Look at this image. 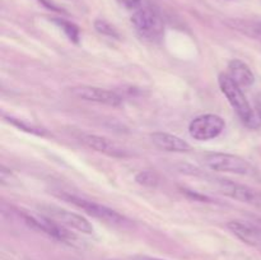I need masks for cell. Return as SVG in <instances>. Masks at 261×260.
Returning a JSON list of instances; mask_svg holds the SVG:
<instances>
[{
    "label": "cell",
    "mask_w": 261,
    "mask_h": 260,
    "mask_svg": "<svg viewBox=\"0 0 261 260\" xmlns=\"http://www.w3.org/2000/svg\"><path fill=\"white\" fill-rule=\"evenodd\" d=\"M218 83L222 92L227 97L231 106L236 111V114L239 115L241 121L250 129H259L261 126L259 115H257V112L254 111L251 105L249 103L244 92H242L241 87L228 74H221L218 78Z\"/></svg>",
    "instance_id": "obj_1"
},
{
    "label": "cell",
    "mask_w": 261,
    "mask_h": 260,
    "mask_svg": "<svg viewBox=\"0 0 261 260\" xmlns=\"http://www.w3.org/2000/svg\"><path fill=\"white\" fill-rule=\"evenodd\" d=\"M204 165L217 172H228L241 176L252 175L255 172L249 161L229 153H209L204 157Z\"/></svg>",
    "instance_id": "obj_2"
},
{
    "label": "cell",
    "mask_w": 261,
    "mask_h": 260,
    "mask_svg": "<svg viewBox=\"0 0 261 260\" xmlns=\"http://www.w3.org/2000/svg\"><path fill=\"white\" fill-rule=\"evenodd\" d=\"M132 23L138 35L144 40L155 41L163 35V22L160 14L150 7H140L134 10Z\"/></svg>",
    "instance_id": "obj_3"
},
{
    "label": "cell",
    "mask_w": 261,
    "mask_h": 260,
    "mask_svg": "<svg viewBox=\"0 0 261 260\" xmlns=\"http://www.w3.org/2000/svg\"><path fill=\"white\" fill-rule=\"evenodd\" d=\"M61 199L69 201L73 205L78 206L82 211H84L86 213H88L89 216L96 217V218L101 219V221L107 222V223L111 224H122L125 222V217L121 216L120 213H117L114 209L109 208L106 205H102V204L94 203V201L87 200V199L79 198L76 195H71V194H60Z\"/></svg>",
    "instance_id": "obj_4"
},
{
    "label": "cell",
    "mask_w": 261,
    "mask_h": 260,
    "mask_svg": "<svg viewBox=\"0 0 261 260\" xmlns=\"http://www.w3.org/2000/svg\"><path fill=\"white\" fill-rule=\"evenodd\" d=\"M226 122L216 114H204L196 116L189 125L190 135L196 140H211L222 134Z\"/></svg>",
    "instance_id": "obj_5"
},
{
    "label": "cell",
    "mask_w": 261,
    "mask_h": 260,
    "mask_svg": "<svg viewBox=\"0 0 261 260\" xmlns=\"http://www.w3.org/2000/svg\"><path fill=\"white\" fill-rule=\"evenodd\" d=\"M25 223L32 228L37 229V231L43 232V233L48 235V236L54 237V239L59 240V241L68 242V244H74L76 237L71 233L69 229L65 228V226L58 223L54 221L50 217L45 216L41 213V216H32V214H23Z\"/></svg>",
    "instance_id": "obj_6"
},
{
    "label": "cell",
    "mask_w": 261,
    "mask_h": 260,
    "mask_svg": "<svg viewBox=\"0 0 261 260\" xmlns=\"http://www.w3.org/2000/svg\"><path fill=\"white\" fill-rule=\"evenodd\" d=\"M38 209L41 211V213L50 217V218H53L54 221L63 224V226L76 229V231L82 232V233L89 235L93 232V227L89 223L88 219L79 216V214L69 212L66 209H63L56 205H41Z\"/></svg>",
    "instance_id": "obj_7"
},
{
    "label": "cell",
    "mask_w": 261,
    "mask_h": 260,
    "mask_svg": "<svg viewBox=\"0 0 261 260\" xmlns=\"http://www.w3.org/2000/svg\"><path fill=\"white\" fill-rule=\"evenodd\" d=\"M74 97L83 101L96 102V103L107 105V106L116 107L122 103V97L117 92L110 91L106 88H99L93 86H78L70 88Z\"/></svg>",
    "instance_id": "obj_8"
},
{
    "label": "cell",
    "mask_w": 261,
    "mask_h": 260,
    "mask_svg": "<svg viewBox=\"0 0 261 260\" xmlns=\"http://www.w3.org/2000/svg\"><path fill=\"white\" fill-rule=\"evenodd\" d=\"M81 142L86 147L91 148V149L96 150V152L110 155V157L125 158L129 155V152L125 148H122L121 145L115 143L114 140L109 139L106 137H101V135L84 134L81 137Z\"/></svg>",
    "instance_id": "obj_9"
},
{
    "label": "cell",
    "mask_w": 261,
    "mask_h": 260,
    "mask_svg": "<svg viewBox=\"0 0 261 260\" xmlns=\"http://www.w3.org/2000/svg\"><path fill=\"white\" fill-rule=\"evenodd\" d=\"M214 184L218 186L222 193L232 199L244 201V203H252V201L257 200L256 193L249 186L241 185V184L233 183V181L226 180V178H216Z\"/></svg>",
    "instance_id": "obj_10"
},
{
    "label": "cell",
    "mask_w": 261,
    "mask_h": 260,
    "mask_svg": "<svg viewBox=\"0 0 261 260\" xmlns=\"http://www.w3.org/2000/svg\"><path fill=\"white\" fill-rule=\"evenodd\" d=\"M152 143L161 150L165 152H175V153H185L191 150V145L182 138L177 135L168 134V133L157 132L150 135Z\"/></svg>",
    "instance_id": "obj_11"
},
{
    "label": "cell",
    "mask_w": 261,
    "mask_h": 260,
    "mask_svg": "<svg viewBox=\"0 0 261 260\" xmlns=\"http://www.w3.org/2000/svg\"><path fill=\"white\" fill-rule=\"evenodd\" d=\"M228 75L240 87H250L255 82V75L250 66L239 59H233L228 63Z\"/></svg>",
    "instance_id": "obj_12"
},
{
    "label": "cell",
    "mask_w": 261,
    "mask_h": 260,
    "mask_svg": "<svg viewBox=\"0 0 261 260\" xmlns=\"http://www.w3.org/2000/svg\"><path fill=\"white\" fill-rule=\"evenodd\" d=\"M227 227L232 233L236 235L245 244L256 246L261 242V235L257 233L246 221H231L227 223Z\"/></svg>",
    "instance_id": "obj_13"
},
{
    "label": "cell",
    "mask_w": 261,
    "mask_h": 260,
    "mask_svg": "<svg viewBox=\"0 0 261 260\" xmlns=\"http://www.w3.org/2000/svg\"><path fill=\"white\" fill-rule=\"evenodd\" d=\"M227 24L233 30L239 31L242 35H246L254 40L261 41V22L259 20H246V19H229Z\"/></svg>",
    "instance_id": "obj_14"
},
{
    "label": "cell",
    "mask_w": 261,
    "mask_h": 260,
    "mask_svg": "<svg viewBox=\"0 0 261 260\" xmlns=\"http://www.w3.org/2000/svg\"><path fill=\"white\" fill-rule=\"evenodd\" d=\"M135 181H137L139 185L145 186V188H155V186L160 184V176L157 175V172L150 170L140 171L135 175Z\"/></svg>",
    "instance_id": "obj_15"
},
{
    "label": "cell",
    "mask_w": 261,
    "mask_h": 260,
    "mask_svg": "<svg viewBox=\"0 0 261 260\" xmlns=\"http://www.w3.org/2000/svg\"><path fill=\"white\" fill-rule=\"evenodd\" d=\"M55 23L64 31V32H65V35L68 36L69 40L73 41V42L75 43L79 42V28L76 27L74 23L68 22V20L64 19H55Z\"/></svg>",
    "instance_id": "obj_16"
},
{
    "label": "cell",
    "mask_w": 261,
    "mask_h": 260,
    "mask_svg": "<svg viewBox=\"0 0 261 260\" xmlns=\"http://www.w3.org/2000/svg\"><path fill=\"white\" fill-rule=\"evenodd\" d=\"M94 28H96V31L99 33V35H103V36H107V37H112V38H119V33H117V31L115 30L114 25H111L105 19L94 20Z\"/></svg>",
    "instance_id": "obj_17"
},
{
    "label": "cell",
    "mask_w": 261,
    "mask_h": 260,
    "mask_svg": "<svg viewBox=\"0 0 261 260\" xmlns=\"http://www.w3.org/2000/svg\"><path fill=\"white\" fill-rule=\"evenodd\" d=\"M8 121L12 122V124H14L15 126H18L19 129L24 130V132H28V133H35V134H42V132H40L38 129H36V127L33 126H28V125H25L23 121H19V120H15L13 119V117H7Z\"/></svg>",
    "instance_id": "obj_18"
},
{
    "label": "cell",
    "mask_w": 261,
    "mask_h": 260,
    "mask_svg": "<svg viewBox=\"0 0 261 260\" xmlns=\"http://www.w3.org/2000/svg\"><path fill=\"white\" fill-rule=\"evenodd\" d=\"M116 2L125 9L137 10L138 8L142 7V0H116Z\"/></svg>",
    "instance_id": "obj_19"
},
{
    "label": "cell",
    "mask_w": 261,
    "mask_h": 260,
    "mask_svg": "<svg viewBox=\"0 0 261 260\" xmlns=\"http://www.w3.org/2000/svg\"><path fill=\"white\" fill-rule=\"evenodd\" d=\"M246 222L252 227V228L255 229V231L257 232V233L261 235V217L252 216V217H250Z\"/></svg>",
    "instance_id": "obj_20"
},
{
    "label": "cell",
    "mask_w": 261,
    "mask_h": 260,
    "mask_svg": "<svg viewBox=\"0 0 261 260\" xmlns=\"http://www.w3.org/2000/svg\"><path fill=\"white\" fill-rule=\"evenodd\" d=\"M182 191H184V193H185L186 195H188V196H190V198L195 199V200H201V201H204V200H209V199L206 198L205 195H200V194L193 193V191H191V190H186V189H184Z\"/></svg>",
    "instance_id": "obj_21"
},
{
    "label": "cell",
    "mask_w": 261,
    "mask_h": 260,
    "mask_svg": "<svg viewBox=\"0 0 261 260\" xmlns=\"http://www.w3.org/2000/svg\"><path fill=\"white\" fill-rule=\"evenodd\" d=\"M149 260H162V259H149Z\"/></svg>",
    "instance_id": "obj_22"
}]
</instances>
